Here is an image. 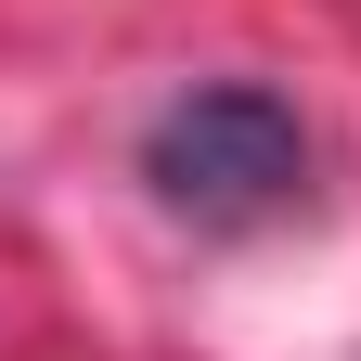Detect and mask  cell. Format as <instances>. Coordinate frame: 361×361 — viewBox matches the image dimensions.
Segmentation results:
<instances>
[{"mask_svg":"<svg viewBox=\"0 0 361 361\" xmlns=\"http://www.w3.org/2000/svg\"><path fill=\"white\" fill-rule=\"evenodd\" d=\"M142 180L180 219H207V233H245V219H271L310 180V129H297L284 90L219 78V90H180V104L142 129Z\"/></svg>","mask_w":361,"mask_h":361,"instance_id":"cell-1","label":"cell"}]
</instances>
